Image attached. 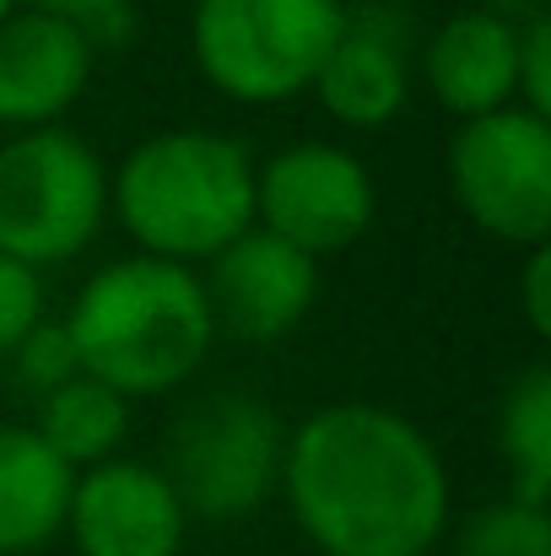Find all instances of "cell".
Instances as JSON below:
<instances>
[{
  "instance_id": "cell-20",
  "label": "cell",
  "mask_w": 551,
  "mask_h": 556,
  "mask_svg": "<svg viewBox=\"0 0 551 556\" xmlns=\"http://www.w3.org/2000/svg\"><path fill=\"white\" fill-rule=\"evenodd\" d=\"M514 103L551 119V22L547 11H530L519 22V76H514Z\"/></svg>"
},
{
  "instance_id": "cell-6",
  "label": "cell",
  "mask_w": 551,
  "mask_h": 556,
  "mask_svg": "<svg viewBox=\"0 0 551 556\" xmlns=\"http://www.w3.org/2000/svg\"><path fill=\"white\" fill-rule=\"evenodd\" d=\"M287 421L243 389H216L184 405L168 427L163 476L174 481L189 525H238L281 492Z\"/></svg>"
},
{
  "instance_id": "cell-17",
  "label": "cell",
  "mask_w": 551,
  "mask_h": 556,
  "mask_svg": "<svg viewBox=\"0 0 551 556\" xmlns=\"http://www.w3.org/2000/svg\"><path fill=\"white\" fill-rule=\"evenodd\" d=\"M454 556H551L547 503H519V497L481 503L454 530Z\"/></svg>"
},
{
  "instance_id": "cell-21",
  "label": "cell",
  "mask_w": 551,
  "mask_h": 556,
  "mask_svg": "<svg viewBox=\"0 0 551 556\" xmlns=\"http://www.w3.org/2000/svg\"><path fill=\"white\" fill-rule=\"evenodd\" d=\"M22 5L76 22V27L98 43V54H103L109 43H125V38L136 33V5H130V0H22Z\"/></svg>"
},
{
  "instance_id": "cell-8",
  "label": "cell",
  "mask_w": 551,
  "mask_h": 556,
  "mask_svg": "<svg viewBox=\"0 0 551 556\" xmlns=\"http://www.w3.org/2000/svg\"><path fill=\"white\" fill-rule=\"evenodd\" d=\"M378 189L367 163L336 141H292L254 163V227L303 249L309 260L341 254L373 227Z\"/></svg>"
},
{
  "instance_id": "cell-9",
  "label": "cell",
  "mask_w": 551,
  "mask_h": 556,
  "mask_svg": "<svg viewBox=\"0 0 551 556\" xmlns=\"http://www.w3.org/2000/svg\"><path fill=\"white\" fill-rule=\"evenodd\" d=\"M65 535L76 556H179L189 514L163 465L114 454L76 470Z\"/></svg>"
},
{
  "instance_id": "cell-4",
  "label": "cell",
  "mask_w": 551,
  "mask_h": 556,
  "mask_svg": "<svg viewBox=\"0 0 551 556\" xmlns=\"http://www.w3.org/2000/svg\"><path fill=\"white\" fill-rule=\"evenodd\" d=\"M347 22V0H195L189 54L211 92L238 109L303 98Z\"/></svg>"
},
{
  "instance_id": "cell-15",
  "label": "cell",
  "mask_w": 551,
  "mask_h": 556,
  "mask_svg": "<svg viewBox=\"0 0 551 556\" xmlns=\"http://www.w3.org/2000/svg\"><path fill=\"white\" fill-rule=\"evenodd\" d=\"M71 470H87V465H103L114 454H125V438H130V400L114 394L109 383L76 372L65 378L60 389H49L27 421Z\"/></svg>"
},
{
  "instance_id": "cell-2",
  "label": "cell",
  "mask_w": 551,
  "mask_h": 556,
  "mask_svg": "<svg viewBox=\"0 0 551 556\" xmlns=\"http://www.w3.org/2000/svg\"><path fill=\"white\" fill-rule=\"evenodd\" d=\"M60 325L76 346L82 372L125 400H158L184 389L205 368L216 341L200 270L152 254L98 265L76 287Z\"/></svg>"
},
{
  "instance_id": "cell-3",
  "label": "cell",
  "mask_w": 551,
  "mask_h": 556,
  "mask_svg": "<svg viewBox=\"0 0 551 556\" xmlns=\"http://www.w3.org/2000/svg\"><path fill=\"white\" fill-rule=\"evenodd\" d=\"M109 216L125 227L136 254L200 270L254 227V157L222 130H158L109 174Z\"/></svg>"
},
{
  "instance_id": "cell-14",
  "label": "cell",
  "mask_w": 551,
  "mask_h": 556,
  "mask_svg": "<svg viewBox=\"0 0 551 556\" xmlns=\"http://www.w3.org/2000/svg\"><path fill=\"white\" fill-rule=\"evenodd\" d=\"M76 470L27 427L0 421V556H33L65 535Z\"/></svg>"
},
{
  "instance_id": "cell-10",
  "label": "cell",
  "mask_w": 551,
  "mask_h": 556,
  "mask_svg": "<svg viewBox=\"0 0 551 556\" xmlns=\"http://www.w3.org/2000/svg\"><path fill=\"white\" fill-rule=\"evenodd\" d=\"M200 281L216 330L254 346L292 336L320 303V260H309L265 227H249L222 254H211Z\"/></svg>"
},
{
  "instance_id": "cell-22",
  "label": "cell",
  "mask_w": 551,
  "mask_h": 556,
  "mask_svg": "<svg viewBox=\"0 0 551 556\" xmlns=\"http://www.w3.org/2000/svg\"><path fill=\"white\" fill-rule=\"evenodd\" d=\"M519 308L536 341H551V243L525 249V276H519Z\"/></svg>"
},
{
  "instance_id": "cell-5",
  "label": "cell",
  "mask_w": 551,
  "mask_h": 556,
  "mask_svg": "<svg viewBox=\"0 0 551 556\" xmlns=\"http://www.w3.org/2000/svg\"><path fill=\"white\" fill-rule=\"evenodd\" d=\"M109 227V163L65 125L0 141V254L43 270L71 265Z\"/></svg>"
},
{
  "instance_id": "cell-13",
  "label": "cell",
  "mask_w": 551,
  "mask_h": 556,
  "mask_svg": "<svg viewBox=\"0 0 551 556\" xmlns=\"http://www.w3.org/2000/svg\"><path fill=\"white\" fill-rule=\"evenodd\" d=\"M519 22L492 5H465L443 16L416 65L433 92V103L454 119H481L514 103V76H519Z\"/></svg>"
},
{
  "instance_id": "cell-12",
  "label": "cell",
  "mask_w": 551,
  "mask_h": 556,
  "mask_svg": "<svg viewBox=\"0 0 551 556\" xmlns=\"http://www.w3.org/2000/svg\"><path fill=\"white\" fill-rule=\"evenodd\" d=\"M98 43L49 11H16L0 22V125L43 130L60 125L92 87Z\"/></svg>"
},
{
  "instance_id": "cell-1",
  "label": "cell",
  "mask_w": 551,
  "mask_h": 556,
  "mask_svg": "<svg viewBox=\"0 0 551 556\" xmlns=\"http://www.w3.org/2000/svg\"><path fill=\"white\" fill-rule=\"evenodd\" d=\"M281 497L320 556H433L454 519L438 443L373 400H336L287 427Z\"/></svg>"
},
{
  "instance_id": "cell-7",
  "label": "cell",
  "mask_w": 551,
  "mask_h": 556,
  "mask_svg": "<svg viewBox=\"0 0 551 556\" xmlns=\"http://www.w3.org/2000/svg\"><path fill=\"white\" fill-rule=\"evenodd\" d=\"M443 179L476 232L509 249L551 243V119L519 103L460 119L443 152Z\"/></svg>"
},
{
  "instance_id": "cell-19",
  "label": "cell",
  "mask_w": 551,
  "mask_h": 556,
  "mask_svg": "<svg viewBox=\"0 0 551 556\" xmlns=\"http://www.w3.org/2000/svg\"><path fill=\"white\" fill-rule=\"evenodd\" d=\"M49 319V292H43V276L11 254H0V363L16 352V341Z\"/></svg>"
},
{
  "instance_id": "cell-16",
  "label": "cell",
  "mask_w": 551,
  "mask_h": 556,
  "mask_svg": "<svg viewBox=\"0 0 551 556\" xmlns=\"http://www.w3.org/2000/svg\"><path fill=\"white\" fill-rule=\"evenodd\" d=\"M498 459L509 470V497L547 503L551 497V368L536 363L509 378L498 400Z\"/></svg>"
},
{
  "instance_id": "cell-11",
  "label": "cell",
  "mask_w": 551,
  "mask_h": 556,
  "mask_svg": "<svg viewBox=\"0 0 551 556\" xmlns=\"http://www.w3.org/2000/svg\"><path fill=\"white\" fill-rule=\"evenodd\" d=\"M416 87V33L405 11L363 5L347 11L309 98L347 130H384L405 114Z\"/></svg>"
},
{
  "instance_id": "cell-23",
  "label": "cell",
  "mask_w": 551,
  "mask_h": 556,
  "mask_svg": "<svg viewBox=\"0 0 551 556\" xmlns=\"http://www.w3.org/2000/svg\"><path fill=\"white\" fill-rule=\"evenodd\" d=\"M16 11H22V0H0V22H5V16H16Z\"/></svg>"
},
{
  "instance_id": "cell-18",
  "label": "cell",
  "mask_w": 551,
  "mask_h": 556,
  "mask_svg": "<svg viewBox=\"0 0 551 556\" xmlns=\"http://www.w3.org/2000/svg\"><path fill=\"white\" fill-rule=\"evenodd\" d=\"M5 363H11V378H16L33 400H43L49 389H60L65 378H76V372H82L76 346H71V336H65V325H60V319H38V325L16 341V352H11Z\"/></svg>"
}]
</instances>
